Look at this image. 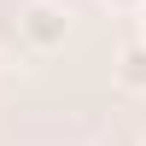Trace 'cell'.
<instances>
[{"label":"cell","mask_w":146,"mask_h":146,"mask_svg":"<svg viewBox=\"0 0 146 146\" xmlns=\"http://www.w3.org/2000/svg\"><path fill=\"white\" fill-rule=\"evenodd\" d=\"M18 41L29 53H58L70 41V6L64 0H23L18 6Z\"/></svg>","instance_id":"1"},{"label":"cell","mask_w":146,"mask_h":146,"mask_svg":"<svg viewBox=\"0 0 146 146\" xmlns=\"http://www.w3.org/2000/svg\"><path fill=\"white\" fill-rule=\"evenodd\" d=\"M117 88H129V94H146V41L135 35V41L123 47V53H117Z\"/></svg>","instance_id":"2"},{"label":"cell","mask_w":146,"mask_h":146,"mask_svg":"<svg viewBox=\"0 0 146 146\" xmlns=\"http://www.w3.org/2000/svg\"><path fill=\"white\" fill-rule=\"evenodd\" d=\"M105 6H111V12H140L146 0H105Z\"/></svg>","instance_id":"3"},{"label":"cell","mask_w":146,"mask_h":146,"mask_svg":"<svg viewBox=\"0 0 146 146\" xmlns=\"http://www.w3.org/2000/svg\"><path fill=\"white\" fill-rule=\"evenodd\" d=\"M140 41H146V6H140Z\"/></svg>","instance_id":"4"}]
</instances>
